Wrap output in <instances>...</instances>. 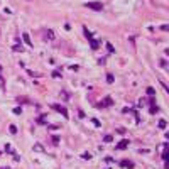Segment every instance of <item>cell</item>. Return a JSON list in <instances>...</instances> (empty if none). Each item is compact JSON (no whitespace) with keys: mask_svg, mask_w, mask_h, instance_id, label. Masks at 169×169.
<instances>
[{"mask_svg":"<svg viewBox=\"0 0 169 169\" xmlns=\"http://www.w3.org/2000/svg\"><path fill=\"white\" fill-rule=\"evenodd\" d=\"M34 150H44V149H42V145H39V144H37V145H34Z\"/></svg>","mask_w":169,"mask_h":169,"instance_id":"9a60e30c","label":"cell"},{"mask_svg":"<svg viewBox=\"0 0 169 169\" xmlns=\"http://www.w3.org/2000/svg\"><path fill=\"white\" fill-rule=\"evenodd\" d=\"M147 95H149V96H154V95H156V90L149 86V88H147Z\"/></svg>","mask_w":169,"mask_h":169,"instance_id":"52a82bcc","label":"cell"},{"mask_svg":"<svg viewBox=\"0 0 169 169\" xmlns=\"http://www.w3.org/2000/svg\"><path fill=\"white\" fill-rule=\"evenodd\" d=\"M83 159H91V154H90V152H85L83 154Z\"/></svg>","mask_w":169,"mask_h":169,"instance_id":"4fadbf2b","label":"cell"},{"mask_svg":"<svg viewBox=\"0 0 169 169\" xmlns=\"http://www.w3.org/2000/svg\"><path fill=\"white\" fill-rule=\"evenodd\" d=\"M53 108H54L56 112H59L61 115H63V117H66V118H68V110L64 108V107H61V105H53Z\"/></svg>","mask_w":169,"mask_h":169,"instance_id":"7a4b0ae2","label":"cell"},{"mask_svg":"<svg viewBox=\"0 0 169 169\" xmlns=\"http://www.w3.org/2000/svg\"><path fill=\"white\" fill-rule=\"evenodd\" d=\"M48 37H49V39H53V37H54V34H53V31H48Z\"/></svg>","mask_w":169,"mask_h":169,"instance_id":"e0dca14e","label":"cell"},{"mask_svg":"<svg viewBox=\"0 0 169 169\" xmlns=\"http://www.w3.org/2000/svg\"><path fill=\"white\" fill-rule=\"evenodd\" d=\"M127 147H129V141L124 139V141H120V144L117 145V149H127Z\"/></svg>","mask_w":169,"mask_h":169,"instance_id":"5b68a950","label":"cell"},{"mask_svg":"<svg viewBox=\"0 0 169 169\" xmlns=\"http://www.w3.org/2000/svg\"><path fill=\"white\" fill-rule=\"evenodd\" d=\"M107 48H108L110 53H113V48H112V44H110V42H107Z\"/></svg>","mask_w":169,"mask_h":169,"instance_id":"2e32d148","label":"cell"},{"mask_svg":"<svg viewBox=\"0 0 169 169\" xmlns=\"http://www.w3.org/2000/svg\"><path fill=\"white\" fill-rule=\"evenodd\" d=\"M103 141L108 144V142H112V141H113V137H112V135H105V139H103Z\"/></svg>","mask_w":169,"mask_h":169,"instance_id":"30bf717a","label":"cell"},{"mask_svg":"<svg viewBox=\"0 0 169 169\" xmlns=\"http://www.w3.org/2000/svg\"><path fill=\"white\" fill-rule=\"evenodd\" d=\"M110 105H113V102H112V98H110V96H105V98H103V102L100 103L98 107H110Z\"/></svg>","mask_w":169,"mask_h":169,"instance_id":"3957f363","label":"cell"},{"mask_svg":"<svg viewBox=\"0 0 169 169\" xmlns=\"http://www.w3.org/2000/svg\"><path fill=\"white\" fill-rule=\"evenodd\" d=\"M0 73H2V66H0ZM3 86H5V81H3L2 74H0V88H3Z\"/></svg>","mask_w":169,"mask_h":169,"instance_id":"ba28073f","label":"cell"},{"mask_svg":"<svg viewBox=\"0 0 169 169\" xmlns=\"http://www.w3.org/2000/svg\"><path fill=\"white\" fill-rule=\"evenodd\" d=\"M10 134H17V127H15V125H10Z\"/></svg>","mask_w":169,"mask_h":169,"instance_id":"9c48e42d","label":"cell"},{"mask_svg":"<svg viewBox=\"0 0 169 169\" xmlns=\"http://www.w3.org/2000/svg\"><path fill=\"white\" fill-rule=\"evenodd\" d=\"M159 127H161V129L166 127V120H159Z\"/></svg>","mask_w":169,"mask_h":169,"instance_id":"7c38bea8","label":"cell"},{"mask_svg":"<svg viewBox=\"0 0 169 169\" xmlns=\"http://www.w3.org/2000/svg\"><path fill=\"white\" fill-rule=\"evenodd\" d=\"M120 166L122 167H134V162H132V161H127V159H124V161H120Z\"/></svg>","mask_w":169,"mask_h":169,"instance_id":"277c9868","label":"cell"},{"mask_svg":"<svg viewBox=\"0 0 169 169\" xmlns=\"http://www.w3.org/2000/svg\"><path fill=\"white\" fill-rule=\"evenodd\" d=\"M85 7H88V9H91V10H102L103 9V3L102 2H88Z\"/></svg>","mask_w":169,"mask_h":169,"instance_id":"6da1fadb","label":"cell"},{"mask_svg":"<svg viewBox=\"0 0 169 169\" xmlns=\"http://www.w3.org/2000/svg\"><path fill=\"white\" fill-rule=\"evenodd\" d=\"M22 37H24V41L27 42V46H32V42H31V37H29V34H22Z\"/></svg>","mask_w":169,"mask_h":169,"instance_id":"8992f818","label":"cell"},{"mask_svg":"<svg viewBox=\"0 0 169 169\" xmlns=\"http://www.w3.org/2000/svg\"><path fill=\"white\" fill-rule=\"evenodd\" d=\"M107 81H108V83H113V76H112V74H108V76H107Z\"/></svg>","mask_w":169,"mask_h":169,"instance_id":"5bb4252c","label":"cell"},{"mask_svg":"<svg viewBox=\"0 0 169 169\" xmlns=\"http://www.w3.org/2000/svg\"><path fill=\"white\" fill-rule=\"evenodd\" d=\"M57 142H59V139H57V137L53 139V144H54V145H57Z\"/></svg>","mask_w":169,"mask_h":169,"instance_id":"ac0fdd59","label":"cell"},{"mask_svg":"<svg viewBox=\"0 0 169 169\" xmlns=\"http://www.w3.org/2000/svg\"><path fill=\"white\" fill-rule=\"evenodd\" d=\"M22 46H20V44H15V46H14V51H22Z\"/></svg>","mask_w":169,"mask_h":169,"instance_id":"8fae6325","label":"cell"}]
</instances>
